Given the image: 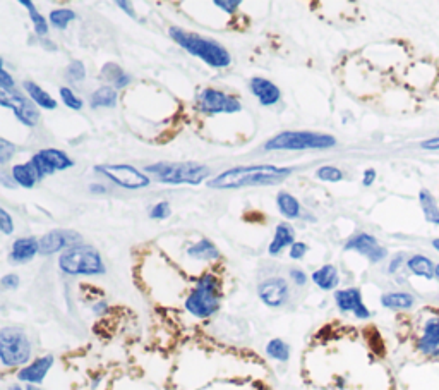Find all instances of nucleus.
<instances>
[{
	"instance_id": "obj_10",
	"label": "nucleus",
	"mask_w": 439,
	"mask_h": 390,
	"mask_svg": "<svg viewBox=\"0 0 439 390\" xmlns=\"http://www.w3.org/2000/svg\"><path fill=\"white\" fill-rule=\"evenodd\" d=\"M0 104L2 107L10 108L17 119L24 124V126H36L38 124L40 114L38 108L35 107L31 100H28L23 93L16 90H2L0 91Z\"/></svg>"
},
{
	"instance_id": "obj_42",
	"label": "nucleus",
	"mask_w": 439,
	"mask_h": 390,
	"mask_svg": "<svg viewBox=\"0 0 439 390\" xmlns=\"http://www.w3.org/2000/svg\"><path fill=\"white\" fill-rule=\"evenodd\" d=\"M307 253V244L306 243H294L290 246V258L292 260H302Z\"/></svg>"
},
{
	"instance_id": "obj_30",
	"label": "nucleus",
	"mask_w": 439,
	"mask_h": 390,
	"mask_svg": "<svg viewBox=\"0 0 439 390\" xmlns=\"http://www.w3.org/2000/svg\"><path fill=\"white\" fill-rule=\"evenodd\" d=\"M21 6L26 7V9H28L29 19H31L33 26H35L36 35H38L40 38L47 36V33H49V23H47L45 17H43L42 14L38 13V9H36V7H35V3H33L31 0H21Z\"/></svg>"
},
{
	"instance_id": "obj_29",
	"label": "nucleus",
	"mask_w": 439,
	"mask_h": 390,
	"mask_svg": "<svg viewBox=\"0 0 439 390\" xmlns=\"http://www.w3.org/2000/svg\"><path fill=\"white\" fill-rule=\"evenodd\" d=\"M38 153L50 163L53 170H65L74 165V160H71L64 152L55 150V148H43Z\"/></svg>"
},
{
	"instance_id": "obj_27",
	"label": "nucleus",
	"mask_w": 439,
	"mask_h": 390,
	"mask_svg": "<svg viewBox=\"0 0 439 390\" xmlns=\"http://www.w3.org/2000/svg\"><path fill=\"white\" fill-rule=\"evenodd\" d=\"M117 91L113 86H101L97 91H93L90 97V104L91 107H115L117 105Z\"/></svg>"
},
{
	"instance_id": "obj_39",
	"label": "nucleus",
	"mask_w": 439,
	"mask_h": 390,
	"mask_svg": "<svg viewBox=\"0 0 439 390\" xmlns=\"http://www.w3.org/2000/svg\"><path fill=\"white\" fill-rule=\"evenodd\" d=\"M16 153V148H14L13 143H9L7 140H0V163H7L13 155Z\"/></svg>"
},
{
	"instance_id": "obj_28",
	"label": "nucleus",
	"mask_w": 439,
	"mask_h": 390,
	"mask_svg": "<svg viewBox=\"0 0 439 390\" xmlns=\"http://www.w3.org/2000/svg\"><path fill=\"white\" fill-rule=\"evenodd\" d=\"M13 179L17 182L19 186H23V188H33V186L36 184V181L38 179V176H36L35 169L31 167V163H17V165L13 167Z\"/></svg>"
},
{
	"instance_id": "obj_7",
	"label": "nucleus",
	"mask_w": 439,
	"mask_h": 390,
	"mask_svg": "<svg viewBox=\"0 0 439 390\" xmlns=\"http://www.w3.org/2000/svg\"><path fill=\"white\" fill-rule=\"evenodd\" d=\"M31 358V342L26 332L17 327H3L0 330V361L3 366H21Z\"/></svg>"
},
{
	"instance_id": "obj_35",
	"label": "nucleus",
	"mask_w": 439,
	"mask_h": 390,
	"mask_svg": "<svg viewBox=\"0 0 439 390\" xmlns=\"http://www.w3.org/2000/svg\"><path fill=\"white\" fill-rule=\"evenodd\" d=\"M317 179L321 181H326V182H338L343 179V172L340 169H336V167L333 165H323L317 169L316 172Z\"/></svg>"
},
{
	"instance_id": "obj_49",
	"label": "nucleus",
	"mask_w": 439,
	"mask_h": 390,
	"mask_svg": "<svg viewBox=\"0 0 439 390\" xmlns=\"http://www.w3.org/2000/svg\"><path fill=\"white\" fill-rule=\"evenodd\" d=\"M117 6H119L122 10H126V13L129 14L131 17H136V13L133 10V6H131V2H126V0L122 2V0H119V2H117Z\"/></svg>"
},
{
	"instance_id": "obj_48",
	"label": "nucleus",
	"mask_w": 439,
	"mask_h": 390,
	"mask_svg": "<svg viewBox=\"0 0 439 390\" xmlns=\"http://www.w3.org/2000/svg\"><path fill=\"white\" fill-rule=\"evenodd\" d=\"M376 179V170L374 169H367L364 172V179H362V184L364 186H371Z\"/></svg>"
},
{
	"instance_id": "obj_53",
	"label": "nucleus",
	"mask_w": 439,
	"mask_h": 390,
	"mask_svg": "<svg viewBox=\"0 0 439 390\" xmlns=\"http://www.w3.org/2000/svg\"><path fill=\"white\" fill-rule=\"evenodd\" d=\"M26 390H42V389H38V387H36V385H28Z\"/></svg>"
},
{
	"instance_id": "obj_43",
	"label": "nucleus",
	"mask_w": 439,
	"mask_h": 390,
	"mask_svg": "<svg viewBox=\"0 0 439 390\" xmlns=\"http://www.w3.org/2000/svg\"><path fill=\"white\" fill-rule=\"evenodd\" d=\"M14 78L6 71V69H0V90H14Z\"/></svg>"
},
{
	"instance_id": "obj_51",
	"label": "nucleus",
	"mask_w": 439,
	"mask_h": 390,
	"mask_svg": "<svg viewBox=\"0 0 439 390\" xmlns=\"http://www.w3.org/2000/svg\"><path fill=\"white\" fill-rule=\"evenodd\" d=\"M90 188H91V193H105L107 191V189H105L103 186H100V184H91Z\"/></svg>"
},
{
	"instance_id": "obj_23",
	"label": "nucleus",
	"mask_w": 439,
	"mask_h": 390,
	"mask_svg": "<svg viewBox=\"0 0 439 390\" xmlns=\"http://www.w3.org/2000/svg\"><path fill=\"white\" fill-rule=\"evenodd\" d=\"M407 267L413 275L424 277V279L427 280L433 279L434 273H436V265H434L429 258L424 257V254H415V257H412L411 260L407 261Z\"/></svg>"
},
{
	"instance_id": "obj_18",
	"label": "nucleus",
	"mask_w": 439,
	"mask_h": 390,
	"mask_svg": "<svg viewBox=\"0 0 439 390\" xmlns=\"http://www.w3.org/2000/svg\"><path fill=\"white\" fill-rule=\"evenodd\" d=\"M40 253V239L36 238H19L14 241L10 251V261L14 263H28Z\"/></svg>"
},
{
	"instance_id": "obj_32",
	"label": "nucleus",
	"mask_w": 439,
	"mask_h": 390,
	"mask_svg": "<svg viewBox=\"0 0 439 390\" xmlns=\"http://www.w3.org/2000/svg\"><path fill=\"white\" fill-rule=\"evenodd\" d=\"M420 206H422L424 213H426V218L433 224H439V209L434 202L433 195L429 191H420Z\"/></svg>"
},
{
	"instance_id": "obj_33",
	"label": "nucleus",
	"mask_w": 439,
	"mask_h": 390,
	"mask_svg": "<svg viewBox=\"0 0 439 390\" xmlns=\"http://www.w3.org/2000/svg\"><path fill=\"white\" fill-rule=\"evenodd\" d=\"M76 19V13L72 9H55L50 13V23L57 30H65L71 21Z\"/></svg>"
},
{
	"instance_id": "obj_52",
	"label": "nucleus",
	"mask_w": 439,
	"mask_h": 390,
	"mask_svg": "<svg viewBox=\"0 0 439 390\" xmlns=\"http://www.w3.org/2000/svg\"><path fill=\"white\" fill-rule=\"evenodd\" d=\"M433 246L436 247V251L439 253V239H434V241H433Z\"/></svg>"
},
{
	"instance_id": "obj_25",
	"label": "nucleus",
	"mask_w": 439,
	"mask_h": 390,
	"mask_svg": "<svg viewBox=\"0 0 439 390\" xmlns=\"http://www.w3.org/2000/svg\"><path fill=\"white\" fill-rule=\"evenodd\" d=\"M381 304L388 309H411L415 298L411 293H386L381 296Z\"/></svg>"
},
{
	"instance_id": "obj_21",
	"label": "nucleus",
	"mask_w": 439,
	"mask_h": 390,
	"mask_svg": "<svg viewBox=\"0 0 439 390\" xmlns=\"http://www.w3.org/2000/svg\"><path fill=\"white\" fill-rule=\"evenodd\" d=\"M101 78L107 79L115 90L126 88V86H129L131 81H133V78H131L127 72H124V69L120 67L119 64H113V62H108V64L103 65V69H101Z\"/></svg>"
},
{
	"instance_id": "obj_41",
	"label": "nucleus",
	"mask_w": 439,
	"mask_h": 390,
	"mask_svg": "<svg viewBox=\"0 0 439 390\" xmlns=\"http://www.w3.org/2000/svg\"><path fill=\"white\" fill-rule=\"evenodd\" d=\"M215 6L225 10V13L233 14L240 7V0H215Z\"/></svg>"
},
{
	"instance_id": "obj_37",
	"label": "nucleus",
	"mask_w": 439,
	"mask_h": 390,
	"mask_svg": "<svg viewBox=\"0 0 439 390\" xmlns=\"http://www.w3.org/2000/svg\"><path fill=\"white\" fill-rule=\"evenodd\" d=\"M65 76H67V79H71L72 83H79L86 78V67H84L81 60H72L71 64H69L67 71H65Z\"/></svg>"
},
{
	"instance_id": "obj_4",
	"label": "nucleus",
	"mask_w": 439,
	"mask_h": 390,
	"mask_svg": "<svg viewBox=\"0 0 439 390\" xmlns=\"http://www.w3.org/2000/svg\"><path fill=\"white\" fill-rule=\"evenodd\" d=\"M163 184H201L210 176V167L197 162H156L146 167Z\"/></svg>"
},
{
	"instance_id": "obj_11",
	"label": "nucleus",
	"mask_w": 439,
	"mask_h": 390,
	"mask_svg": "<svg viewBox=\"0 0 439 390\" xmlns=\"http://www.w3.org/2000/svg\"><path fill=\"white\" fill-rule=\"evenodd\" d=\"M83 236L79 232L72 231V229H55L52 232H47L42 239H40V254L42 257H50V254L58 253L72 246L83 244Z\"/></svg>"
},
{
	"instance_id": "obj_5",
	"label": "nucleus",
	"mask_w": 439,
	"mask_h": 390,
	"mask_svg": "<svg viewBox=\"0 0 439 390\" xmlns=\"http://www.w3.org/2000/svg\"><path fill=\"white\" fill-rule=\"evenodd\" d=\"M58 267L67 275H103L105 263L93 246L78 244L58 257Z\"/></svg>"
},
{
	"instance_id": "obj_16",
	"label": "nucleus",
	"mask_w": 439,
	"mask_h": 390,
	"mask_svg": "<svg viewBox=\"0 0 439 390\" xmlns=\"http://www.w3.org/2000/svg\"><path fill=\"white\" fill-rule=\"evenodd\" d=\"M52 366H53V356L52 355L42 356V358L35 359L31 364H28V366L21 368L19 373H17V380L24 382V384H28V385H40V384H43L47 373H49Z\"/></svg>"
},
{
	"instance_id": "obj_12",
	"label": "nucleus",
	"mask_w": 439,
	"mask_h": 390,
	"mask_svg": "<svg viewBox=\"0 0 439 390\" xmlns=\"http://www.w3.org/2000/svg\"><path fill=\"white\" fill-rule=\"evenodd\" d=\"M258 296L270 308H281L290 298V287L283 277H270L258 286Z\"/></svg>"
},
{
	"instance_id": "obj_1",
	"label": "nucleus",
	"mask_w": 439,
	"mask_h": 390,
	"mask_svg": "<svg viewBox=\"0 0 439 390\" xmlns=\"http://www.w3.org/2000/svg\"><path fill=\"white\" fill-rule=\"evenodd\" d=\"M292 174L288 167L276 165H249L233 167L225 170L220 176L208 181L211 189H240L254 188V186H274L287 179Z\"/></svg>"
},
{
	"instance_id": "obj_19",
	"label": "nucleus",
	"mask_w": 439,
	"mask_h": 390,
	"mask_svg": "<svg viewBox=\"0 0 439 390\" xmlns=\"http://www.w3.org/2000/svg\"><path fill=\"white\" fill-rule=\"evenodd\" d=\"M295 243V231L290 224H278L276 229H274V236L272 244L268 247V253L272 257H276L287 246H292Z\"/></svg>"
},
{
	"instance_id": "obj_24",
	"label": "nucleus",
	"mask_w": 439,
	"mask_h": 390,
	"mask_svg": "<svg viewBox=\"0 0 439 390\" xmlns=\"http://www.w3.org/2000/svg\"><path fill=\"white\" fill-rule=\"evenodd\" d=\"M276 205L280 213L287 218H297L301 215V203L290 193L280 191L276 196Z\"/></svg>"
},
{
	"instance_id": "obj_45",
	"label": "nucleus",
	"mask_w": 439,
	"mask_h": 390,
	"mask_svg": "<svg viewBox=\"0 0 439 390\" xmlns=\"http://www.w3.org/2000/svg\"><path fill=\"white\" fill-rule=\"evenodd\" d=\"M290 279L294 280L295 286H306L307 284V275L302 270H299V268H292Z\"/></svg>"
},
{
	"instance_id": "obj_20",
	"label": "nucleus",
	"mask_w": 439,
	"mask_h": 390,
	"mask_svg": "<svg viewBox=\"0 0 439 390\" xmlns=\"http://www.w3.org/2000/svg\"><path fill=\"white\" fill-rule=\"evenodd\" d=\"M310 279H313V282L323 291H333L340 284L338 270H336V267H333V265H323V267L317 268V270L310 275Z\"/></svg>"
},
{
	"instance_id": "obj_38",
	"label": "nucleus",
	"mask_w": 439,
	"mask_h": 390,
	"mask_svg": "<svg viewBox=\"0 0 439 390\" xmlns=\"http://www.w3.org/2000/svg\"><path fill=\"white\" fill-rule=\"evenodd\" d=\"M170 215V205L167 202H160L153 206L151 211H149V217L156 218V220H165V218Z\"/></svg>"
},
{
	"instance_id": "obj_13",
	"label": "nucleus",
	"mask_w": 439,
	"mask_h": 390,
	"mask_svg": "<svg viewBox=\"0 0 439 390\" xmlns=\"http://www.w3.org/2000/svg\"><path fill=\"white\" fill-rule=\"evenodd\" d=\"M335 302L340 311L354 313L358 320H367L371 316V311L362 301V293L357 287H349V289L336 291Z\"/></svg>"
},
{
	"instance_id": "obj_46",
	"label": "nucleus",
	"mask_w": 439,
	"mask_h": 390,
	"mask_svg": "<svg viewBox=\"0 0 439 390\" xmlns=\"http://www.w3.org/2000/svg\"><path fill=\"white\" fill-rule=\"evenodd\" d=\"M420 148H422V150H439V138L424 141V143H420Z\"/></svg>"
},
{
	"instance_id": "obj_6",
	"label": "nucleus",
	"mask_w": 439,
	"mask_h": 390,
	"mask_svg": "<svg viewBox=\"0 0 439 390\" xmlns=\"http://www.w3.org/2000/svg\"><path fill=\"white\" fill-rule=\"evenodd\" d=\"M185 309L197 318H208L220 309V280L213 273H204L185 300Z\"/></svg>"
},
{
	"instance_id": "obj_31",
	"label": "nucleus",
	"mask_w": 439,
	"mask_h": 390,
	"mask_svg": "<svg viewBox=\"0 0 439 390\" xmlns=\"http://www.w3.org/2000/svg\"><path fill=\"white\" fill-rule=\"evenodd\" d=\"M266 352H268L270 358L281 361V363H285V361H288V358H290V348H288L287 342L281 341V339H273V341H270L268 346H266Z\"/></svg>"
},
{
	"instance_id": "obj_54",
	"label": "nucleus",
	"mask_w": 439,
	"mask_h": 390,
	"mask_svg": "<svg viewBox=\"0 0 439 390\" xmlns=\"http://www.w3.org/2000/svg\"><path fill=\"white\" fill-rule=\"evenodd\" d=\"M434 277L439 280V265H436V273H434Z\"/></svg>"
},
{
	"instance_id": "obj_14",
	"label": "nucleus",
	"mask_w": 439,
	"mask_h": 390,
	"mask_svg": "<svg viewBox=\"0 0 439 390\" xmlns=\"http://www.w3.org/2000/svg\"><path fill=\"white\" fill-rule=\"evenodd\" d=\"M347 251H357L358 254L365 257L367 260H371L372 263H378L386 258V247H383L378 243V239L371 234H357L356 238H352L349 243L345 244Z\"/></svg>"
},
{
	"instance_id": "obj_40",
	"label": "nucleus",
	"mask_w": 439,
	"mask_h": 390,
	"mask_svg": "<svg viewBox=\"0 0 439 390\" xmlns=\"http://www.w3.org/2000/svg\"><path fill=\"white\" fill-rule=\"evenodd\" d=\"M0 229H2V232L6 236H9L10 232L14 231L13 217H10L9 211H7L6 209H0Z\"/></svg>"
},
{
	"instance_id": "obj_34",
	"label": "nucleus",
	"mask_w": 439,
	"mask_h": 390,
	"mask_svg": "<svg viewBox=\"0 0 439 390\" xmlns=\"http://www.w3.org/2000/svg\"><path fill=\"white\" fill-rule=\"evenodd\" d=\"M29 163H31V167L35 169L36 176H38L40 181H42L45 176H52V174H55V170L50 167V163L47 162L40 153L33 155L31 160H29Z\"/></svg>"
},
{
	"instance_id": "obj_47",
	"label": "nucleus",
	"mask_w": 439,
	"mask_h": 390,
	"mask_svg": "<svg viewBox=\"0 0 439 390\" xmlns=\"http://www.w3.org/2000/svg\"><path fill=\"white\" fill-rule=\"evenodd\" d=\"M401 263H404V254H398V257H395L393 260H391L390 268H388V270H390V273H395L398 268L401 267Z\"/></svg>"
},
{
	"instance_id": "obj_2",
	"label": "nucleus",
	"mask_w": 439,
	"mask_h": 390,
	"mask_svg": "<svg viewBox=\"0 0 439 390\" xmlns=\"http://www.w3.org/2000/svg\"><path fill=\"white\" fill-rule=\"evenodd\" d=\"M168 35L172 36L175 43H179V47L188 50L191 56L201 59L210 67L225 69L232 64V56H230L229 50L220 45L218 42H215V40L204 38V36L197 35V33H189L179 26H172L168 30Z\"/></svg>"
},
{
	"instance_id": "obj_8",
	"label": "nucleus",
	"mask_w": 439,
	"mask_h": 390,
	"mask_svg": "<svg viewBox=\"0 0 439 390\" xmlns=\"http://www.w3.org/2000/svg\"><path fill=\"white\" fill-rule=\"evenodd\" d=\"M196 105L203 114H235L242 108L240 101L233 95L215 88H204L196 97Z\"/></svg>"
},
{
	"instance_id": "obj_22",
	"label": "nucleus",
	"mask_w": 439,
	"mask_h": 390,
	"mask_svg": "<svg viewBox=\"0 0 439 390\" xmlns=\"http://www.w3.org/2000/svg\"><path fill=\"white\" fill-rule=\"evenodd\" d=\"M23 86H24V90L28 91V95H29V98H31L33 104H36L38 107L45 108V111H53V108L57 107V101H55V98L50 97V95L47 93V91L43 90L42 86L36 85V83L24 81Z\"/></svg>"
},
{
	"instance_id": "obj_50",
	"label": "nucleus",
	"mask_w": 439,
	"mask_h": 390,
	"mask_svg": "<svg viewBox=\"0 0 439 390\" xmlns=\"http://www.w3.org/2000/svg\"><path fill=\"white\" fill-rule=\"evenodd\" d=\"M94 313H103L105 309H107V302H98V304H94Z\"/></svg>"
},
{
	"instance_id": "obj_15",
	"label": "nucleus",
	"mask_w": 439,
	"mask_h": 390,
	"mask_svg": "<svg viewBox=\"0 0 439 390\" xmlns=\"http://www.w3.org/2000/svg\"><path fill=\"white\" fill-rule=\"evenodd\" d=\"M417 349L431 358H439V315H431L424 322L422 334L417 341Z\"/></svg>"
},
{
	"instance_id": "obj_36",
	"label": "nucleus",
	"mask_w": 439,
	"mask_h": 390,
	"mask_svg": "<svg viewBox=\"0 0 439 390\" xmlns=\"http://www.w3.org/2000/svg\"><path fill=\"white\" fill-rule=\"evenodd\" d=\"M60 98L62 101H64L65 105H67L69 108H72V111H81L83 108V100L81 98L76 97V93L72 91L71 88H67V86H62L60 90Z\"/></svg>"
},
{
	"instance_id": "obj_17",
	"label": "nucleus",
	"mask_w": 439,
	"mask_h": 390,
	"mask_svg": "<svg viewBox=\"0 0 439 390\" xmlns=\"http://www.w3.org/2000/svg\"><path fill=\"white\" fill-rule=\"evenodd\" d=\"M249 88H251L252 95L258 98V101L263 107L276 105L281 98L280 88L266 78H252L251 81H249Z\"/></svg>"
},
{
	"instance_id": "obj_3",
	"label": "nucleus",
	"mask_w": 439,
	"mask_h": 390,
	"mask_svg": "<svg viewBox=\"0 0 439 390\" xmlns=\"http://www.w3.org/2000/svg\"><path fill=\"white\" fill-rule=\"evenodd\" d=\"M336 145L331 134L313 133V131H283L265 143L266 152H301L326 150Z\"/></svg>"
},
{
	"instance_id": "obj_9",
	"label": "nucleus",
	"mask_w": 439,
	"mask_h": 390,
	"mask_svg": "<svg viewBox=\"0 0 439 390\" xmlns=\"http://www.w3.org/2000/svg\"><path fill=\"white\" fill-rule=\"evenodd\" d=\"M94 170L107 177L108 181L115 182L117 186L126 189H142L151 182V179L146 174H142L136 167L126 165V163H119V165H113V163L108 165V163H105V165H97Z\"/></svg>"
},
{
	"instance_id": "obj_44",
	"label": "nucleus",
	"mask_w": 439,
	"mask_h": 390,
	"mask_svg": "<svg viewBox=\"0 0 439 390\" xmlns=\"http://www.w3.org/2000/svg\"><path fill=\"white\" fill-rule=\"evenodd\" d=\"M17 286H19V277L16 273H9V275L2 277L3 289H16Z\"/></svg>"
},
{
	"instance_id": "obj_26",
	"label": "nucleus",
	"mask_w": 439,
	"mask_h": 390,
	"mask_svg": "<svg viewBox=\"0 0 439 390\" xmlns=\"http://www.w3.org/2000/svg\"><path fill=\"white\" fill-rule=\"evenodd\" d=\"M188 254L196 260H217L220 258L218 247L210 239H201L188 250Z\"/></svg>"
}]
</instances>
